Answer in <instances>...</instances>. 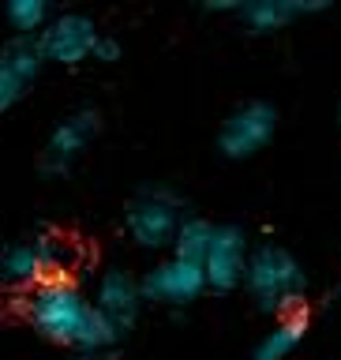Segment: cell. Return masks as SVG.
<instances>
[{
	"mask_svg": "<svg viewBox=\"0 0 341 360\" xmlns=\"http://www.w3.org/2000/svg\"><path fill=\"white\" fill-rule=\"evenodd\" d=\"M22 315L45 342L67 345L79 356H94V360L105 356L109 349H117L124 338L94 308V300L67 278H49L41 285H34L22 297Z\"/></svg>",
	"mask_w": 341,
	"mask_h": 360,
	"instance_id": "6da1fadb",
	"label": "cell"
},
{
	"mask_svg": "<svg viewBox=\"0 0 341 360\" xmlns=\"http://www.w3.org/2000/svg\"><path fill=\"white\" fill-rule=\"evenodd\" d=\"M244 292L252 304L266 315H292L304 311L308 297V270L289 248L281 244H252L247 255V274H244Z\"/></svg>",
	"mask_w": 341,
	"mask_h": 360,
	"instance_id": "7a4b0ae2",
	"label": "cell"
},
{
	"mask_svg": "<svg viewBox=\"0 0 341 360\" xmlns=\"http://www.w3.org/2000/svg\"><path fill=\"white\" fill-rule=\"evenodd\" d=\"M72 244L60 233H34L27 240H11L0 248V285L4 289H34L49 278H64V270L72 266Z\"/></svg>",
	"mask_w": 341,
	"mask_h": 360,
	"instance_id": "3957f363",
	"label": "cell"
},
{
	"mask_svg": "<svg viewBox=\"0 0 341 360\" xmlns=\"http://www.w3.org/2000/svg\"><path fill=\"white\" fill-rule=\"evenodd\" d=\"M184 218H188L184 199L173 188L154 184L128 199V207H124V233L139 248H146V252H162V248L173 252V240Z\"/></svg>",
	"mask_w": 341,
	"mask_h": 360,
	"instance_id": "277c9868",
	"label": "cell"
},
{
	"mask_svg": "<svg viewBox=\"0 0 341 360\" xmlns=\"http://www.w3.org/2000/svg\"><path fill=\"white\" fill-rule=\"evenodd\" d=\"M278 105L266 98H247L240 101L218 128V154L225 162H247L259 150H266L278 135Z\"/></svg>",
	"mask_w": 341,
	"mask_h": 360,
	"instance_id": "5b68a950",
	"label": "cell"
},
{
	"mask_svg": "<svg viewBox=\"0 0 341 360\" xmlns=\"http://www.w3.org/2000/svg\"><path fill=\"white\" fill-rule=\"evenodd\" d=\"M101 131V112L94 105H79L67 117L56 120V128L49 131V139L41 146V173L45 176H64L72 173L75 162L86 154V146L94 143V135Z\"/></svg>",
	"mask_w": 341,
	"mask_h": 360,
	"instance_id": "8992f818",
	"label": "cell"
},
{
	"mask_svg": "<svg viewBox=\"0 0 341 360\" xmlns=\"http://www.w3.org/2000/svg\"><path fill=\"white\" fill-rule=\"evenodd\" d=\"M98 38H101V30L86 11H56L49 19V27L38 34L45 60L60 64V68H79L83 60H90Z\"/></svg>",
	"mask_w": 341,
	"mask_h": 360,
	"instance_id": "52a82bcc",
	"label": "cell"
},
{
	"mask_svg": "<svg viewBox=\"0 0 341 360\" xmlns=\"http://www.w3.org/2000/svg\"><path fill=\"white\" fill-rule=\"evenodd\" d=\"M143 300L146 304H162V308H188L207 292V274L195 263L169 255L162 263H154L146 274L139 278Z\"/></svg>",
	"mask_w": 341,
	"mask_h": 360,
	"instance_id": "ba28073f",
	"label": "cell"
},
{
	"mask_svg": "<svg viewBox=\"0 0 341 360\" xmlns=\"http://www.w3.org/2000/svg\"><path fill=\"white\" fill-rule=\"evenodd\" d=\"M247 233L240 225H218L210 240V252L202 259V274H207V289L210 292H236L244 289V274H247Z\"/></svg>",
	"mask_w": 341,
	"mask_h": 360,
	"instance_id": "9c48e42d",
	"label": "cell"
},
{
	"mask_svg": "<svg viewBox=\"0 0 341 360\" xmlns=\"http://www.w3.org/2000/svg\"><path fill=\"white\" fill-rule=\"evenodd\" d=\"M94 308L105 315V319L117 326L120 334H128L135 323H139V311H143V289H139V278L128 274L124 266H105L94 285Z\"/></svg>",
	"mask_w": 341,
	"mask_h": 360,
	"instance_id": "30bf717a",
	"label": "cell"
},
{
	"mask_svg": "<svg viewBox=\"0 0 341 360\" xmlns=\"http://www.w3.org/2000/svg\"><path fill=\"white\" fill-rule=\"evenodd\" d=\"M323 11H330V0H240L236 19L252 34H278L297 19L323 15Z\"/></svg>",
	"mask_w": 341,
	"mask_h": 360,
	"instance_id": "8fae6325",
	"label": "cell"
},
{
	"mask_svg": "<svg viewBox=\"0 0 341 360\" xmlns=\"http://www.w3.org/2000/svg\"><path fill=\"white\" fill-rule=\"evenodd\" d=\"M304 338H308V311L281 315V319L259 338V345L252 349V360H289L300 349Z\"/></svg>",
	"mask_w": 341,
	"mask_h": 360,
	"instance_id": "7c38bea8",
	"label": "cell"
},
{
	"mask_svg": "<svg viewBox=\"0 0 341 360\" xmlns=\"http://www.w3.org/2000/svg\"><path fill=\"white\" fill-rule=\"evenodd\" d=\"M45 64H49V60H45L38 38H27V34H11V38L0 45V68H4L11 79H19L22 86H30L34 79L41 75Z\"/></svg>",
	"mask_w": 341,
	"mask_h": 360,
	"instance_id": "4fadbf2b",
	"label": "cell"
},
{
	"mask_svg": "<svg viewBox=\"0 0 341 360\" xmlns=\"http://www.w3.org/2000/svg\"><path fill=\"white\" fill-rule=\"evenodd\" d=\"M214 229H218L214 221L199 218V214H188V218L180 221L176 240H173V255L184 259V263L202 266V259H207V252H210V240H214Z\"/></svg>",
	"mask_w": 341,
	"mask_h": 360,
	"instance_id": "5bb4252c",
	"label": "cell"
},
{
	"mask_svg": "<svg viewBox=\"0 0 341 360\" xmlns=\"http://www.w3.org/2000/svg\"><path fill=\"white\" fill-rule=\"evenodd\" d=\"M56 11L45 4V0H8L4 4V19L15 34H27V38H38V34L49 27V19Z\"/></svg>",
	"mask_w": 341,
	"mask_h": 360,
	"instance_id": "9a60e30c",
	"label": "cell"
},
{
	"mask_svg": "<svg viewBox=\"0 0 341 360\" xmlns=\"http://www.w3.org/2000/svg\"><path fill=\"white\" fill-rule=\"evenodd\" d=\"M22 94H27V86H22L19 79H11L4 68H0V117H4L11 105H19Z\"/></svg>",
	"mask_w": 341,
	"mask_h": 360,
	"instance_id": "2e32d148",
	"label": "cell"
},
{
	"mask_svg": "<svg viewBox=\"0 0 341 360\" xmlns=\"http://www.w3.org/2000/svg\"><path fill=\"white\" fill-rule=\"evenodd\" d=\"M120 53H124V45L112 38V34H101L98 45H94V56L90 60H98V64H117L120 60Z\"/></svg>",
	"mask_w": 341,
	"mask_h": 360,
	"instance_id": "e0dca14e",
	"label": "cell"
},
{
	"mask_svg": "<svg viewBox=\"0 0 341 360\" xmlns=\"http://www.w3.org/2000/svg\"><path fill=\"white\" fill-rule=\"evenodd\" d=\"M202 11H207V15H233L236 19L240 0H202Z\"/></svg>",
	"mask_w": 341,
	"mask_h": 360,
	"instance_id": "ac0fdd59",
	"label": "cell"
},
{
	"mask_svg": "<svg viewBox=\"0 0 341 360\" xmlns=\"http://www.w3.org/2000/svg\"><path fill=\"white\" fill-rule=\"evenodd\" d=\"M337 128H341V101H337Z\"/></svg>",
	"mask_w": 341,
	"mask_h": 360,
	"instance_id": "d6986e66",
	"label": "cell"
}]
</instances>
